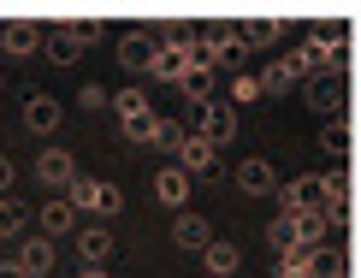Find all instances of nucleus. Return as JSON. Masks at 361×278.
Returning a JSON list of instances; mask_svg holds the SVG:
<instances>
[{"mask_svg":"<svg viewBox=\"0 0 361 278\" xmlns=\"http://www.w3.org/2000/svg\"><path fill=\"white\" fill-rule=\"evenodd\" d=\"M66 202L78 207V213H95V219H113L118 207H125V195H118V183H107V178H71V190H66Z\"/></svg>","mask_w":361,"mask_h":278,"instance_id":"obj_1","label":"nucleus"},{"mask_svg":"<svg viewBox=\"0 0 361 278\" xmlns=\"http://www.w3.org/2000/svg\"><path fill=\"white\" fill-rule=\"evenodd\" d=\"M184 131L202 136V143H214V148H225L237 136V107L231 101H202V107H190V125Z\"/></svg>","mask_w":361,"mask_h":278,"instance_id":"obj_2","label":"nucleus"},{"mask_svg":"<svg viewBox=\"0 0 361 278\" xmlns=\"http://www.w3.org/2000/svg\"><path fill=\"white\" fill-rule=\"evenodd\" d=\"M279 213H320L326 219V178L302 172L296 183H279Z\"/></svg>","mask_w":361,"mask_h":278,"instance_id":"obj_3","label":"nucleus"},{"mask_svg":"<svg viewBox=\"0 0 361 278\" xmlns=\"http://www.w3.org/2000/svg\"><path fill=\"white\" fill-rule=\"evenodd\" d=\"M89 48V24H54V30H42V54L54 59V66H78Z\"/></svg>","mask_w":361,"mask_h":278,"instance_id":"obj_4","label":"nucleus"},{"mask_svg":"<svg viewBox=\"0 0 361 278\" xmlns=\"http://www.w3.org/2000/svg\"><path fill=\"white\" fill-rule=\"evenodd\" d=\"M302 101H308L320 119L343 113V71H338V66H332V71H314V77H308V89H302Z\"/></svg>","mask_w":361,"mask_h":278,"instance_id":"obj_5","label":"nucleus"},{"mask_svg":"<svg viewBox=\"0 0 361 278\" xmlns=\"http://www.w3.org/2000/svg\"><path fill=\"white\" fill-rule=\"evenodd\" d=\"M0 48H6L12 59L42 54V24H30V18H0Z\"/></svg>","mask_w":361,"mask_h":278,"instance_id":"obj_6","label":"nucleus"},{"mask_svg":"<svg viewBox=\"0 0 361 278\" xmlns=\"http://www.w3.org/2000/svg\"><path fill=\"white\" fill-rule=\"evenodd\" d=\"M36 178L48 183V190L66 195V190H71V178H78V160H71L66 148H42V154H36Z\"/></svg>","mask_w":361,"mask_h":278,"instance_id":"obj_7","label":"nucleus"},{"mask_svg":"<svg viewBox=\"0 0 361 278\" xmlns=\"http://www.w3.org/2000/svg\"><path fill=\"white\" fill-rule=\"evenodd\" d=\"M154 48H160L154 30H125V42H118V66H125V71H148V66H154Z\"/></svg>","mask_w":361,"mask_h":278,"instance_id":"obj_8","label":"nucleus"},{"mask_svg":"<svg viewBox=\"0 0 361 278\" xmlns=\"http://www.w3.org/2000/svg\"><path fill=\"white\" fill-rule=\"evenodd\" d=\"M219 166V148L214 143H202V136H184V143H178V172L184 178H207Z\"/></svg>","mask_w":361,"mask_h":278,"instance_id":"obj_9","label":"nucleus"},{"mask_svg":"<svg viewBox=\"0 0 361 278\" xmlns=\"http://www.w3.org/2000/svg\"><path fill=\"white\" fill-rule=\"evenodd\" d=\"M148 77H160V83H184V77H190V54H184V42H160V48H154V66H148Z\"/></svg>","mask_w":361,"mask_h":278,"instance_id":"obj_10","label":"nucleus"},{"mask_svg":"<svg viewBox=\"0 0 361 278\" xmlns=\"http://www.w3.org/2000/svg\"><path fill=\"white\" fill-rule=\"evenodd\" d=\"M172 243L190 249V255H202L207 243H214V225H207L202 213H178V219H172Z\"/></svg>","mask_w":361,"mask_h":278,"instance_id":"obj_11","label":"nucleus"},{"mask_svg":"<svg viewBox=\"0 0 361 278\" xmlns=\"http://www.w3.org/2000/svg\"><path fill=\"white\" fill-rule=\"evenodd\" d=\"M326 178V225H343L350 219V202H355V183L343 172H320Z\"/></svg>","mask_w":361,"mask_h":278,"instance_id":"obj_12","label":"nucleus"},{"mask_svg":"<svg viewBox=\"0 0 361 278\" xmlns=\"http://www.w3.org/2000/svg\"><path fill=\"white\" fill-rule=\"evenodd\" d=\"M237 183H243V195H279V172H273V160H243L237 166Z\"/></svg>","mask_w":361,"mask_h":278,"instance_id":"obj_13","label":"nucleus"},{"mask_svg":"<svg viewBox=\"0 0 361 278\" xmlns=\"http://www.w3.org/2000/svg\"><path fill=\"white\" fill-rule=\"evenodd\" d=\"M36 225H42L36 237H48V243H54L59 231H71V225H78V207H71L66 195H48V202H42V213H36Z\"/></svg>","mask_w":361,"mask_h":278,"instance_id":"obj_14","label":"nucleus"},{"mask_svg":"<svg viewBox=\"0 0 361 278\" xmlns=\"http://www.w3.org/2000/svg\"><path fill=\"white\" fill-rule=\"evenodd\" d=\"M59 119H66V113H59V101H54V95H30V101H24V125L36 131V136H54V131H59Z\"/></svg>","mask_w":361,"mask_h":278,"instance_id":"obj_15","label":"nucleus"},{"mask_svg":"<svg viewBox=\"0 0 361 278\" xmlns=\"http://www.w3.org/2000/svg\"><path fill=\"white\" fill-rule=\"evenodd\" d=\"M78 255H83V267H107V255H113V231H107V225L78 231Z\"/></svg>","mask_w":361,"mask_h":278,"instance_id":"obj_16","label":"nucleus"},{"mask_svg":"<svg viewBox=\"0 0 361 278\" xmlns=\"http://www.w3.org/2000/svg\"><path fill=\"white\" fill-rule=\"evenodd\" d=\"M18 267H24V278H42V272H54V243H48V237H24V249H18Z\"/></svg>","mask_w":361,"mask_h":278,"instance_id":"obj_17","label":"nucleus"},{"mask_svg":"<svg viewBox=\"0 0 361 278\" xmlns=\"http://www.w3.org/2000/svg\"><path fill=\"white\" fill-rule=\"evenodd\" d=\"M202 267L214 272V278H231L237 267H243V255H237L231 243H219V237H214V243H207V249H202Z\"/></svg>","mask_w":361,"mask_h":278,"instance_id":"obj_18","label":"nucleus"},{"mask_svg":"<svg viewBox=\"0 0 361 278\" xmlns=\"http://www.w3.org/2000/svg\"><path fill=\"white\" fill-rule=\"evenodd\" d=\"M154 195H160L166 207H184V202H190V178L178 172V166H166V172H154Z\"/></svg>","mask_w":361,"mask_h":278,"instance_id":"obj_19","label":"nucleus"},{"mask_svg":"<svg viewBox=\"0 0 361 278\" xmlns=\"http://www.w3.org/2000/svg\"><path fill=\"white\" fill-rule=\"evenodd\" d=\"M113 113H118V125L148 119V113H154V107H148V89H118V95H113Z\"/></svg>","mask_w":361,"mask_h":278,"instance_id":"obj_20","label":"nucleus"},{"mask_svg":"<svg viewBox=\"0 0 361 278\" xmlns=\"http://www.w3.org/2000/svg\"><path fill=\"white\" fill-rule=\"evenodd\" d=\"M36 219V213H30L18 195H6V202H0V237H24V225Z\"/></svg>","mask_w":361,"mask_h":278,"instance_id":"obj_21","label":"nucleus"},{"mask_svg":"<svg viewBox=\"0 0 361 278\" xmlns=\"http://www.w3.org/2000/svg\"><path fill=\"white\" fill-rule=\"evenodd\" d=\"M302 260H308V278H343V255L326 249V243H320V249H308Z\"/></svg>","mask_w":361,"mask_h":278,"instance_id":"obj_22","label":"nucleus"},{"mask_svg":"<svg viewBox=\"0 0 361 278\" xmlns=\"http://www.w3.org/2000/svg\"><path fill=\"white\" fill-rule=\"evenodd\" d=\"M243 36H249V48H255V42H273V36H284V18L255 12V18H243Z\"/></svg>","mask_w":361,"mask_h":278,"instance_id":"obj_23","label":"nucleus"},{"mask_svg":"<svg viewBox=\"0 0 361 278\" xmlns=\"http://www.w3.org/2000/svg\"><path fill=\"white\" fill-rule=\"evenodd\" d=\"M178 89H184V101H190V107L214 101V71H190V77H184V83H178Z\"/></svg>","mask_w":361,"mask_h":278,"instance_id":"obj_24","label":"nucleus"},{"mask_svg":"<svg viewBox=\"0 0 361 278\" xmlns=\"http://www.w3.org/2000/svg\"><path fill=\"white\" fill-rule=\"evenodd\" d=\"M184 125H178V119H154V136H148V148H172L178 154V143H184Z\"/></svg>","mask_w":361,"mask_h":278,"instance_id":"obj_25","label":"nucleus"},{"mask_svg":"<svg viewBox=\"0 0 361 278\" xmlns=\"http://www.w3.org/2000/svg\"><path fill=\"white\" fill-rule=\"evenodd\" d=\"M261 95H290V71H284V59H273V66L261 71Z\"/></svg>","mask_w":361,"mask_h":278,"instance_id":"obj_26","label":"nucleus"},{"mask_svg":"<svg viewBox=\"0 0 361 278\" xmlns=\"http://www.w3.org/2000/svg\"><path fill=\"white\" fill-rule=\"evenodd\" d=\"M320 154L343 160V154H350V131H343V125H326V131H320Z\"/></svg>","mask_w":361,"mask_h":278,"instance_id":"obj_27","label":"nucleus"},{"mask_svg":"<svg viewBox=\"0 0 361 278\" xmlns=\"http://www.w3.org/2000/svg\"><path fill=\"white\" fill-rule=\"evenodd\" d=\"M249 101H261V77H243V71H237V77H231V107H249Z\"/></svg>","mask_w":361,"mask_h":278,"instance_id":"obj_28","label":"nucleus"},{"mask_svg":"<svg viewBox=\"0 0 361 278\" xmlns=\"http://www.w3.org/2000/svg\"><path fill=\"white\" fill-rule=\"evenodd\" d=\"M113 95H107V89H101V83H89L83 89V95H78V107H83V113H101V107H107Z\"/></svg>","mask_w":361,"mask_h":278,"instance_id":"obj_29","label":"nucleus"},{"mask_svg":"<svg viewBox=\"0 0 361 278\" xmlns=\"http://www.w3.org/2000/svg\"><path fill=\"white\" fill-rule=\"evenodd\" d=\"M273 278H308V260L302 255H279V272Z\"/></svg>","mask_w":361,"mask_h":278,"instance_id":"obj_30","label":"nucleus"},{"mask_svg":"<svg viewBox=\"0 0 361 278\" xmlns=\"http://www.w3.org/2000/svg\"><path fill=\"white\" fill-rule=\"evenodd\" d=\"M154 119H160V113H148V119H130V125H125V136H130V143H148V136H154Z\"/></svg>","mask_w":361,"mask_h":278,"instance_id":"obj_31","label":"nucleus"},{"mask_svg":"<svg viewBox=\"0 0 361 278\" xmlns=\"http://www.w3.org/2000/svg\"><path fill=\"white\" fill-rule=\"evenodd\" d=\"M6 183H12V160L0 154V195H6Z\"/></svg>","mask_w":361,"mask_h":278,"instance_id":"obj_32","label":"nucleus"},{"mask_svg":"<svg viewBox=\"0 0 361 278\" xmlns=\"http://www.w3.org/2000/svg\"><path fill=\"white\" fill-rule=\"evenodd\" d=\"M0 278H24V267L18 260H0Z\"/></svg>","mask_w":361,"mask_h":278,"instance_id":"obj_33","label":"nucleus"},{"mask_svg":"<svg viewBox=\"0 0 361 278\" xmlns=\"http://www.w3.org/2000/svg\"><path fill=\"white\" fill-rule=\"evenodd\" d=\"M78 278H107V267H83V272H78Z\"/></svg>","mask_w":361,"mask_h":278,"instance_id":"obj_34","label":"nucleus"},{"mask_svg":"<svg viewBox=\"0 0 361 278\" xmlns=\"http://www.w3.org/2000/svg\"><path fill=\"white\" fill-rule=\"evenodd\" d=\"M0 89H6V77H0Z\"/></svg>","mask_w":361,"mask_h":278,"instance_id":"obj_35","label":"nucleus"}]
</instances>
